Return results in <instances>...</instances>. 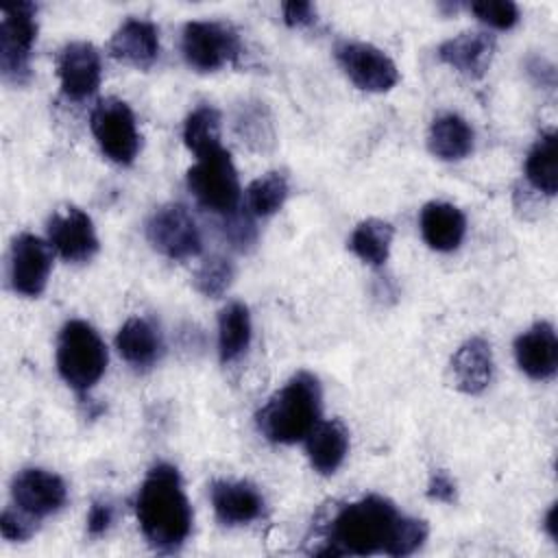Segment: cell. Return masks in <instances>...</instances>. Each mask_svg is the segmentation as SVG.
<instances>
[{"instance_id":"cell-13","label":"cell","mask_w":558,"mask_h":558,"mask_svg":"<svg viewBox=\"0 0 558 558\" xmlns=\"http://www.w3.org/2000/svg\"><path fill=\"white\" fill-rule=\"evenodd\" d=\"M13 506L37 521L54 514L68 499V488L57 473L44 469H24L11 482Z\"/></svg>"},{"instance_id":"cell-15","label":"cell","mask_w":558,"mask_h":558,"mask_svg":"<svg viewBox=\"0 0 558 558\" xmlns=\"http://www.w3.org/2000/svg\"><path fill=\"white\" fill-rule=\"evenodd\" d=\"M519 368L532 379H549L558 368V338L549 323L541 320L514 340Z\"/></svg>"},{"instance_id":"cell-20","label":"cell","mask_w":558,"mask_h":558,"mask_svg":"<svg viewBox=\"0 0 558 558\" xmlns=\"http://www.w3.org/2000/svg\"><path fill=\"white\" fill-rule=\"evenodd\" d=\"M451 375L458 390L480 395L493 377V351L484 338H471L451 357Z\"/></svg>"},{"instance_id":"cell-25","label":"cell","mask_w":558,"mask_h":558,"mask_svg":"<svg viewBox=\"0 0 558 558\" xmlns=\"http://www.w3.org/2000/svg\"><path fill=\"white\" fill-rule=\"evenodd\" d=\"M395 229L390 222L379 220V218H368L362 220L351 238H349V248L366 264L371 266H381L386 264L390 255V244H392Z\"/></svg>"},{"instance_id":"cell-18","label":"cell","mask_w":558,"mask_h":558,"mask_svg":"<svg viewBox=\"0 0 558 558\" xmlns=\"http://www.w3.org/2000/svg\"><path fill=\"white\" fill-rule=\"evenodd\" d=\"M495 54V39L488 33L473 31L460 33L453 39H447L438 48V57L442 63L451 65L464 76L480 78L486 74Z\"/></svg>"},{"instance_id":"cell-14","label":"cell","mask_w":558,"mask_h":558,"mask_svg":"<svg viewBox=\"0 0 558 558\" xmlns=\"http://www.w3.org/2000/svg\"><path fill=\"white\" fill-rule=\"evenodd\" d=\"M57 76L61 92L72 100L92 96L102 78L100 52L87 41H70L57 54Z\"/></svg>"},{"instance_id":"cell-23","label":"cell","mask_w":558,"mask_h":558,"mask_svg":"<svg viewBox=\"0 0 558 558\" xmlns=\"http://www.w3.org/2000/svg\"><path fill=\"white\" fill-rule=\"evenodd\" d=\"M118 353L133 366H150L161 353V338L157 329L140 316L129 318L116 336Z\"/></svg>"},{"instance_id":"cell-17","label":"cell","mask_w":558,"mask_h":558,"mask_svg":"<svg viewBox=\"0 0 558 558\" xmlns=\"http://www.w3.org/2000/svg\"><path fill=\"white\" fill-rule=\"evenodd\" d=\"M211 506L220 523L244 525L262 517L264 497L248 482L218 480L211 484Z\"/></svg>"},{"instance_id":"cell-4","label":"cell","mask_w":558,"mask_h":558,"mask_svg":"<svg viewBox=\"0 0 558 558\" xmlns=\"http://www.w3.org/2000/svg\"><path fill=\"white\" fill-rule=\"evenodd\" d=\"M107 347L98 331L85 320H68L57 342V368L68 386L89 390L107 368Z\"/></svg>"},{"instance_id":"cell-10","label":"cell","mask_w":558,"mask_h":558,"mask_svg":"<svg viewBox=\"0 0 558 558\" xmlns=\"http://www.w3.org/2000/svg\"><path fill=\"white\" fill-rule=\"evenodd\" d=\"M336 59L357 89L388 92L399 83V70L395 61L371 44L342 41L336 46Z\"/></svg>"},{"instance_id":"cell-12","label":"cell","mask_w":558,"mask_h":558,"mask_svg":"<svg viewBox=\"0 0 558 558\" xmlns=\"http://www.w3.org/2000/svg\"><path fill=\"white\" fill-rule=\"evenodd\" d=\"M48 242L68 262H87L98 251L92 218L78 207L57 209L48 218Z\"/></svg>"},{"instance_id":"cell-32","label":"cell","mask_w":558,"mask_h":558,"mask_svg":"<svg viewBox=\"0 0 558 558\" xmlns=\"http://www.w3.org/2000/svg\"><path fill=\"white\" fill-rule=\"evenodd\" d=\"M251 211L248 214H231V216H225L227 222H225V235L229 238V242L238 248H244L248 244H253L255 240V225L251 220Z\"/></svg>"},{"instance_id":"cell-2","label":"cell","mask_w":558,"mask_h":558,"mask_svg":"<svg viewBox=\"0 0 558 558\" xmlns=\"http://www.w3.org/2000/svg\"><path fill=\"white\" fill-rule=\"evenodd\" d=\"M403 514L395 504L379 495H368L338 510L329 525V547L320 554H392Z\"/></svg>"},{"instance_id":"cell-3","label":"cell","mask_w":558,"mask_h":558,"mask_svg":"<svg viewBox=\"0 0 558 558\" xmlns=\"http://www.w3.org/2000/svg\"><path fill=\"white\" fill-rule=\"evenodd\" d=\"M320 384L318 379L301 371L286 381L257 412V427L270 440L279 445H292L305 440L320 416Z\"/></svg>"},{"instance_id":"cell-21","label":"cell","mask_w":558,"mask_h":558,"mask_svg":"<svg viewBox=\"0 0 558 558\" xmlns=\"http://www.w3.org/2000/svg\"><path fill=\"white\" fill-rule=\"evenodd\" d=\"M305 449L312 466L320 475H331L349 451V429L338 418L318 421L305 436Z\"/></svg>"},{"instance_id":"cell-36","label":"cell","mask_w":558,"mask_h":558,"mask_svg":"<svg viewBox=\"0 0 558 558\" xmlns=\"http://www.w3.org/2000/svg\"><path fill=\"white\" fill-rule=\"evenodd\" d=\"M556 512H558V506L556 504H551V508H549V512H547V517H545V530H547V534L556 541L558 538V527H556Z\"/></svg>"},{"instance_id":"cell-28","label":"cell","mask_w":558,"mask_h":558,"mask_svg":"<svg viewBox=\"0 0 558 558\" xmlns=\"http://www.w3.org/2000/svg\"><path fill=\"white\" fill-rule=\"evenodd\" d=\"M288 179L281 172H266L248 183L246 187V209L253 216L266 218L279 211L288 198Z\"/></svg>"},{"instance_id":"cell-26","label":"cell","mask_w":558,"mask_h":558,"mask_svg":"<svg viewBox=\"0 0 558 558\" xmlns=\"http://www.w3.org/2000/svg\"><path fill=\"white\" fill-rule=\"evenodd\" d=\"M525 177L530 185L547 196L558 190V163H556V133L545 131L532 146L525 159Z\"/></svg>"},{"instance_id":"cell-7","label":"cell","mask_w":558,"mask_h":558,"mask_svg":"<svg viewBox=\"0 0 558 558\" xmlns=\"http://www.w3.org/2000/svg\"><path fill=\"white\" fill-rule=\"evenodd\" d=\"M92 133L107 159L120 166L135 161L142 137L131 107L120 98H102L89 116Z\"/></svg>"},{"instance_id":"cell-30","label":"cell","mask_w":558,"mask_h":558,"mask_svg":"<svg viewBox=\"0 0 558 558\" xmlns=\"http://www.w3.org/2000/svg\"><path fill=\"white\" fill-rule=\"evenodd\" d=\"M469 9L480 22L499 31H508L519 22V7L510 0H480L471 2Z\"/></svg>"},{"instance_id":"cell-31","label":"cell","mask_w":558,"mask_h":558,"mask_svg":"<svg viewBox=\"0 0 558 558\" xmlns=\"http://www.w3.org/2000/svg\"><path fill=\"white\" fill-rule=\"evenodd\" d=\"M0 530L7 541H26L37 530V519L20 508H7L0 519Z\"/></svg>"},{"instance_id":"cell-27","label":"cell","mask_w":558,"mask_h":558,"mask_svg":"<svg viewBox=\"0 0 558 558\" xmlns=\"http://www.w3.org/2000/svg\"><path fill=\"white\" fill-rule=\"evenodd\" d=\"M183 142L196 157L220 148V113L209 105L194 109L183 124Z\"/></svg>"},{"instance_id":"cell-16","label":"cell","mask_w":558,"mask_h":558,"mask_svg":"<svg viewBox=\"0 0 558 558\" xmlns=\"http://www.w3.org/2000/svg\"><path fill=\"white\" fill-rule=\"evenodd\" d=\"M109 52L113 59L140 70L150 68L159 54L157 26L140 17L124 20L109 41Z\"/></svg>"},{"instance_id":"cell-34","label":"cell","mask_w":558,"mask_h":558,"mask_svg":"<svg viewBox=\"0 0 558 558\" xmlns=\"http://www.w3.org/2000/svg\"><path fill=\"white\" fill-rule=\"evenodd\" d=\"M427 497L434 499V501L451 504V501L456 499V482H453L445 471H436V473L429 477Z\"/></svg>"},{"instance_id":"cell-29","label":"cell","mask_w":558,"mask_h":558,"mask_svg":"<svg viewBox=\"0 0 558 558\" xmlns=\"http://www.w3.org/2000/svg\"><path fill=\"white\" fill-rule=\"evenodd\" d=\"M233 275H235L233 264L227 257L211 255L194 272V288L203 296L218 299V296H222L229 290V286L233 281Z\"/></svg>"},{"instance_id":"cell-22","label":"cell","mask_w":558,"mask_h":558,"mask_svg":"<svg viewBox=\"0 0 558 558\" xmlns=\"http://www.w3.org/2000/svg\"><path fill=\"white\" fill-rule=\"evenodd\" d=\"M473 129L469 126V122L456 113H445L440 118H436L429 126V135H427V146L429 153L438 159L445 161H458L464 159L466 155H471L473 150Z\"/></svg>"},{"instance_id":"cell-35","label":"cell","mask_w":558,"mask_h":558,"mask_svg":"<svg viewBox=\"0 0 558 558\" xmlns=\"http://www.w3.org/2000/svg\"><path fill=\"white\" fill-rule=\"evenodd\" d=\"M113 521V508L109 504H102V501H94L92 508H89V514H87V532L89 536H100L109 530Z\"/></svg>"},{"instance_id":"cell-6","label":"cell","mask_w":558,"mask_h":558,"mask_svg":"<svg viewBox=\"0 0 558 558\" xmlns=\"http://www.w3.org/2000/svg\"><path fill=\"white\" fill-rule=\"evenodd\" d=\"M37 7L26 0L2 4L0 70L2 76L22 85L31 76V52L37 37Z\"/></svg>"},{"instance_id":"cell-33","label":"cell","mask_w":558,"mask_h":558,"mask_svg":"<svg viewBox=\"0 0 558 558\" xmlns=\"http://www.w3.org/2000/svg\"><path fill=\"white\" fill-rule=\"evenodd\" d=\"M283 22L292 28H301V26H310L316 20V7L312 2H286L283 7Z\"/></svg>"},{"instance_id":"cell-19","label":"cell","mask_w":558,"mask_h":558,"mask_svg":"<svg viewBox=\"0 0 558 558\" xmlns=\"http://www.w3.org/2000/svg\"><path fill=\"white\" fill-rule=\"evenodd\" d=\"M418 225H421V235L427 242V246L434 251H440V253H449V251L458 248L466 233L464 214L456 205L442 203V201L427 203L421 209Z\"/></svg>"},{"instance_id":"cell-24","label":"cell","mask_w":558,"mask_h":558,"mask_svg":"<svg viewBox=\"0 0 558 558\" xmlns=\"http://www.w3.org/2000/svg\"><path fill=\"white\" fill-rule=\"evenodd\" d=\"M251 342V314L248 307L240 301L222 307L218 316V353L220 360L233 362L238 360Z\"/></svg>"},{"instance_id":"cell-1","label":"cell","mask_w":558,"mask_h":558,"mask_svg":"<svg viewBox=\"0 0 558 558\" xmlns=\"http://www.w3.org/2000/svg\"><path fill=\"white\" fill-rule=\"evenodd\" d=\"M135 514L144 538L159 551L179 549L192 532V506L172 464H155L144 477Z\"/></svg>"},{"instance_id":"cell-8","label":"cell","mask_w":558,"mask_h":558,"mask_svg":"<svg viewBox=\"0 0 558 558\" xmlns=\"http://www.w3.org/2000/svg\"><path fill=\"white\" fill-rule=\"evenodd\" d=\"M181 50L192 70L216 72L240 57L242 44L229 24L196 20L183 28Z\"/></svg>"},{"instance_id":"cell-5","label":"cell","mask_w":558,"mask_h":558,"mask_svg":"<svg viewBox=\"0 0 558 558\" xmlns=\"http://www.w3.org/2000/svg\"><path fill=\"white\" fill-rule=\"evenodd\" d=\"M187 190L198 201L201 207L231 216L240 209V179L231 161L229 150L222 146L196 157V163L187 170Z\"/></svg>"},{"instance_id":"cell-9","label":"cell","mask_w":558,"mask_h":558,"mask_svg":"<svg viewBox=\"0 0 558 558\" xmlns=\"http://www.w3.org/2000/svg\"><path fill=\"white\" fill-rule=\"evenodd\" d=\"M146 235L155 251L170 259L196 257L203 251V238L196 220L179 203L159 207L146 222Z\"/></svg>"},{"instance_id":"cell-11","label":"cell","mask_w":558,"mask_h":558,"mask_svg":"<svg viewBox=\"0 0 558 558\" xmlns=\"http://www.w3.org/2000/svg\"><path fill=\"white\" fill-rule=\"evenodd\" d=\"M50 268V244L31 233H22L13 240L9 253V281L17 294L39 296L48 283Z\"/></svg>"}]
</instances>
